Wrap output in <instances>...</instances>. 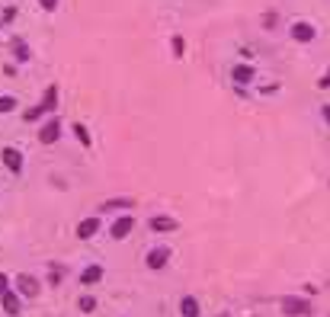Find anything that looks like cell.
I'll use <instances>...</instances> for the list:
<instances>
[{
	"label": "cell",
	"mask_w": 330,
	"mask_h": 317,
	"mask_svg": "<svg viewBox=\"0 0 330 317\" xmlns=\"http://www.w3.org/2000/svg\"><path fill=\"white\" fill-rule=\"evenodd\" d=\"M279 308H282V314H289V317H308L311 314L308 301L304 298H292V295H285L282 301H279Z\"/></svg>",
	"instance_id": "6da1fadb"
},
{
	"label": "cell",
	"mask_w": 330,
	"mask_h": 317,
	"mask_svg": "<svg viewBox=\"0 0 330 317\" xmlns=\"http://www.w3.org/2000/svg\"><path fill=\"white\" fill-rule=\"evenodd\" d=\"M131 228H135V218H131V215H122V218H116V221H113L109 234H113L116 240H125L131 234Z\"/></svg>",
	"instance_id": "7a4b0ae2"
},
{
	"label": "cell",
	"mask_w": 330,
	"mask_h": 317,
	"mask_svg": "<svg viewBox=\"0 0 330 317\" xmlns=\"http://www.w3.org/2000/svg\"><path fill=\"white\" fill-rule=\"evenodd\" d=\"M100 215H90V218H83V221L77 224V237L80 240H90V237H96V234H100Z\"/></svg>",
	"instance_id": "3957f363"
},
{
	"label": "cell",
	"mask_w": 330,
	"mask_h": 317,
	"mask_svg": "<svg viewBox=\"0 0 330 317\" xmlns=\"http://www.w3.org/2000/svg\"><path fill=\"white\" fill-rule=\"evenodd\" d=\"M0 161H4V167L10 170V173H23V154L16 148H4L0 151Z\"/></svg>",
	"instance_id": "277c9868"
},
{
	"label": "cell",
	"mask_w": 330,
	"mask_h": 317,
	"mask_svg": "<svg viewBox=\"0 0 330 317\" xmlns=\"http://www.w3.org/2000/svg\"><path fill=\"white\" fill-rule=\"evenodd\" d=\"M58 138H61V122H58V119H48L45 125L39 128V141H42V144H55Z\"/></svg>",
	"instance_id": "5b68a950"
},
{
	"label": "cell",
	"mask_w": 330,
	"mask_h": 317,
	"mask_svg": "<svg viewBox=\"0 0 330 317\" xmlns=\"http://www.w3.org/2000/svg\"><path fill=\"white\" fill-rule=\"evenodd\" d=\"M167 260H170V247H151V250H148V260H144V263H148L151 269H164Z\"/></svg>",
	"instance_id": "8992f818"
},
{
	"label": "cell",
	"mask_w": 330,
	"mask_h": 317,
	"mask_svg": "<svg viewBox=\"0 0 330 317\" xmlns=\"http://www.w3.org/2000/svg\"><path fill=\"white\" fill-rule=\"evenodd\" d=\"M180 314H183V317H199V314H202L199 298H195V295H183V301H180Z\"/></svg>",
	"instance_id": "52a82bcc"
},
{
	"label": "cell",
	"mask_w": 330,
	"mask_h": 317,
	"mask_svg": "<svg viewBox=\"0 0 330 317\" xmlns=\"http://www.w3.org/2000/svg\"><path fill=\"white\" fill-rule=\"evenodd\" d=\"M96 282H103V266L100 263H90L87 269L80 273V285H96Z\"/></svg>",
	"instance_id": "ba28073f"
},
{
	"label": "cell",
	"mask_w": 330,
	"mask_h": 317,
	"mask_svg": "<svg viewBox=\"0 0 330 317\" xmlns=\"http://www.w3.org/2000/svg\"><path fill=\"white\" fill-rule=\"evenodd\" d=\"M292 39H295V42H314V26L298 19L295 26H292Z\"/></svg>",
	"instance_id": "9c48e42d"
},
{
	"label": "cell",
	"mask_w": 330,
	"mask_h": 317,
	"mask_svg": "<svg viewBox=\"0 0 330 317\" xmlns=\"http://www.w3.org/2000/svg\"><path fill=\"white\" fill-rule=\"evenodd\" d=\"M177 218H167V215H157L151 218V231H157V234H170V231H177Z\"/></svg>",
	"instance_id": "30bf717a"
},
{
	"label": "cell",
	"mask_w": 330,
	"mask_h": 317,
	"mask_svg": "<svg viewBox=\"0 0 330 317\" xmlns=\"http://www.w3.org/2000/svg\"><path fill=\"white\" fill-rule=\"evenodd\" d=\"M16 291H19V295H26V298H35V295H39V282H35L32 276H19L16 279Z\"/></svg>",
	"instance_id": "8fae6325"
},
{
	"label": "cell",
	"mask_w": 330,
	"mask_h": 317,
	"mask_svg": "<svg viewBox=\"0 0 330 317\" xmlns=\"http://www.w3.org/2000/svg\"><path fill=\"white\" fill-rule=\"evenodd\" d=\"M253 74H256V71L250 64H234V67H231V80H234V83H253Z\"/></svg>",
	"instance_id": "7c38bea8"
},
{
	"label": "cell",
	"mask_w": 330,
	"mask_h": 317,
	"mask_svg": "<svg viewBox=\"0 0 330 317\" xmlns=\"http://www.w3.org/2000/svg\"><path fill=\"white\" fill-rule=\"evenodd\" d=\"M0 304H4V311L7 314H19V291H4V295H0Z\"/></svg>",
	"instance_id": "4fadbf2b"
},
{
	"label": "cell",
	"mask_w": 330,
	"mask_h": 317,
	"mask_svg": "<svg viewBox=\"0 0 330 317\" xmlns=\"http://www.w3.org/2000/svg\"><path fill=\"white\" fill-rule=\"evenodd\" d=\"M131 205H135V202H131V199H125V196H119V199H109V202H103L100 205V212H119V209H131Z\"/></svg>",
	"instance_id": "5bb4252c"
},
{
	"label": "cell",
	"mask_w": 330,
	"mask_h": 317,
	"mask_svg": "<svg viewBox=\"0 0 330 317\" xmlns=\"http://www.w3.org/2000/svg\"><path fill=\"white\" fill-rule=\"evenodd\" d=\"M55 106H58V87L52 83V87L45 90V96H42V109H45V112H52Z\"/></svg>",
	"instance_id": "9a60e30c"
},
{
	"label": "cell",
	"mask_w": 330,
	"mask_h": 317,
	"mask_svg": "<svg viewBox=\"0 0 330 317\" xmlns=\"http://www.w3.org/2000/svg\"><path fill=\"white\" fill-rule=\"evenodd\" d=\"M74 135H77V141L83 144V148H90V144H93L90 131H87V125H80V122H74Z\"/></svg>",
	"instance_id": "2e32d148"
},
{
	"label": "cell",
	"mask_w": 330,
	"mask_h": 317,
	"mask_svg": "<svg viewBox=\"0 0 330 317\" xmlns=\"http://www.w3.org/2000/svg\"><path fill=\"white\" fill-rule=\"evenodd\" d=\"M16 109V96H0V112H13Z\"/></svg>",
	"instance_id": "e0dca14e"
},
{
	"label": "cell",
	"mask_w": 330,
	"mask_h": 317,
	"mask_svg": "<svg viewBox=\"0 0 330 317\" xmlns=\"http://www.w3.org/2000/svg\"><path fill=\"white\" fill-rule=\"evenodd\" d=\"M45 116V109L42 106H32V109H26V116H23V119H26V122H35V119H42Z\"/></svg>",
	"instance_id": "ac0fdd59"
},
{
	"label": "cell",
	"mask_w": 330,
	"mask_h": 317,
	"mask_svg": "<svg viewBox=\"0 0 330 317\" xmlns=\"http://www.w3.org/2000/svg\"><path fill=\"white\" fill-rule=\"evenodd\" d=\"M80 311H87V314L96 311V298H93V295H83V298H80Z\"/></svg>",
	"instance_id": "d6986e66"
},
{
	"label": "cell",
	"mask_w": 330,
	"mask_h": 317,
	"mask_svg": "<svg viewBox=\"0 0 330 317\" xmlns=\"http://www.w3.org/2000/svg\"><path fill=\"white\" fill-rule=\"evenodd\" d=\"M13 52H16V61H26L29 58V48L23 45V42H13Z\"/></svg>",
	"instance_id": "ffe728a7"
},
{
	"label": "cell",
	"mask_w": 330,
	"mask_h": 317,
	"mask_svg": "<svg viewBox=\"0 0 330 317\" xmlns=\"http://www.w3.org/2000/svg\"><path fill=\"white\" fill-rule=\"evenodd\" d=\"M173 55H177V58H183V39H180V35L173 39Z\"/></svg>",
	"instance_id": "44dd1931"
},
{
	"label": "cell",
	"mask_w": 330,
	"mask_h": 317,
	"mask_svg": "<svg viewBox=\"0 0 330 317\" xmlns=\"http://www.w3.org/2000/svg\"><path fill=\"white\" fill-rule=\"evenodd\" d=\"M4 291H10V279L0 273V295H4Z\"/></svg>",
	"instance_id": "7402d4cb"
},
{
	"label": "cell",
	"mask_w": 330,
	"mask_h": 317,
	"mask_svg": "<svg viewBox=\"0 0 330 317\" xmlns=\"http://www.w3.org/2000/svg\"><path fill=\"white\" fill-rule=\"evenodd\" d=\"M317 87H324V90H330V67H327V74L321 77V83H317Z\"/></svg>",
	"instance_id": "603a6c76"
},
{
	"label": "cell",
	"mask_w": 330,
	"mask_h": 317,
	"mask_svg": "<svg viewBox=\"0 0 330 317\" xmlns=\"http://www.w3.org/2000/svg\"><path fill=\"white\" fill-rule=\"evenodd\" d=\"M39 4H42L45 10H55V7H58V0H39Z\"/></svg>",
	"instance_id": "cb8c5ba5"
},
{
	"label": "cell",
	"mask_w": 330,
	"mask_h": 317,
	"mask_svg": "<svg viewBox=\"0 0 330 317\" xmlns=\"http://www.w3.org/2000/svg\"><path fill=\"white\" fill-rule=\"evenodd\" d=\"M321 116H324V122L330 125V106H321Z\"/></svg>",
	"instance_id": "d4e9b609"
}]
</instances>
